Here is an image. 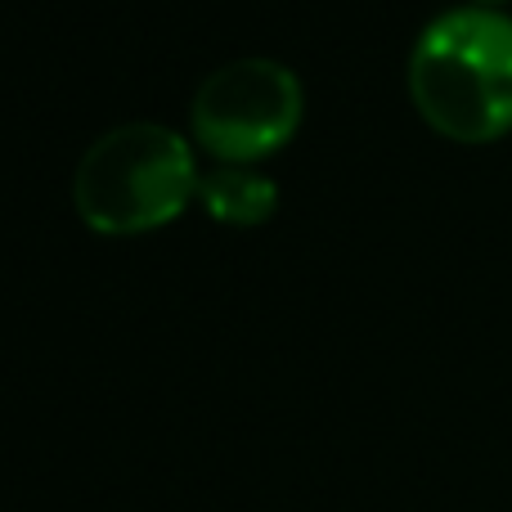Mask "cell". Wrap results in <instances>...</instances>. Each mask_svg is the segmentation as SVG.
<instances>
[{
	"instance_id": "cell-1",
	"label": "cell",
	"mask_w": 512,
	"mask_h": 512,
	"mask_svg": "<svg viewBox=\"0 0 512 512\" xmlns=\"http://www.w3.org/2000/svg\"><path fill=\"white\" fill-rule=\"evenodd\" d=\"M409 90L436 131L495 140L512 126V14L490 5L441 9L409 50Z\"/></svg>"
},
{
	"instance_id": "cell-2",
	"label": "cell",
	"mask_w": 512,
	"mask_h": 512,
	"mask_svg": "<svg viewBox=\"0 0 512 512\" xmlns=\"http://www.w3.org/2000/svg\"><path fill=\"white\" fill-rule=\"evenodd\" d=\"M198 162L180 131L122 122L86 144L72 171L77 212L104 234H135L171 221L198 194Z\"/></svg>"
},
{
	"instance_id": "cell-3",
	"label": "cell",
	"mask_w": 512,
	"mask_h": 512,
	"mask_svg": "<svg viewBox=\"0 0 512 512\" xmlns=\"http://www.w3.org/2000/svg\"><path fill=\"white\" fill-rule=\"evenodd\" d=\"M301 122V81L288 63L248 54L207 72L194 95V135L221 162L279 149Z\"/></svg>"
},
{
	"instance_id": "cell-4",
	"label": "cell",
	"mask_w": 512,
	"mask_h": 512,
	"mask_svg": "<svg viewBox=\"0 0 512 512\" xmlns=\"http://www.w3.org/2000/svg\"><path fill=\"white\" fill-rule=\"evenodd\" d=\"M198 198L216 221L256 225L279 207V185L265 171H252L243 162H216L198 176Z\"/></svg>"
}]
</instances>
